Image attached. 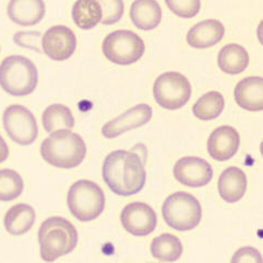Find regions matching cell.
I'll use <instances>...</instances> for the list:
<instances>
[{
	"mask_svg": "<svg viewBox=\"0 0 263 263\" xmlns=\"http://www.w3.org/2000/svg\"><path fill=\"white\" fill-rule=\"evenodd\" d=\"M74 22L79 28L89 30L96 27L103 19V9L100 2L95 0H79L72 10Z\"/></svg>",
	"mask_w": 263,
	"mask_h": 263,
	"instance_id": "obj_22",
	"label": "cell"
},
{
	"mask_svg": "<svg viewBox=\"0 0 263 263\" xmlns=\"http://www.w3.org/2000/svg\"><path fill=\"white\" fill-rule=\"evenodd\" d=\"M41 33L40 32H18L13 35V41L20 47L34 50L42 53L41 48Z\"/></svg>",
	"mask_w": 263,
	"mask_h": 263,
	"instance_id": "obj_29",
	"label": "cell"
},
{
	"mask_svg": "<svg viewBox=\"0 0 263 263\" xmlns=\"http://www.w3.org/2000/svg\"><path fill=\"white\" fill-rule=\"evenodd\" d=\"M24 181L16 171L3 169L0 171V200L11 201L22 195Z\"/></svg>",
	"mask_w": 263,
	"mask_h": 263,
	"instance_id": "obj_26",
	"label": "cell"
},
{
	"mask_svg": "<svg viewBox=\"0 0 263 263\" xmlns=\"http://www.w3.org/2000/svg\"><path fill=\"white\" fill-rule=\"evenodd\" d=\"M130 18L137 28L152 30L160 24L162 10L157 1L138 0L132 4Z\"/></svg>",
	"mask_w": 263,
	"mask_h": 263,
	"instance_id": "obj_19",
	"label": "cell"
},
{
	"mask_svg": "<svg viewBox=\"0 0 263 263\" xmlns=\"http://www.w3.org/2000/svg\"><path fill=\"white\" fill-rule=\"evenodd\" d=\"M154 95L160 106L167 110H177L188 103L192 86L187 78L178 72H167L156 79Z\"/></svg>",
	"mask_w": 263,
	"mask_h": 263,
	"instance_id": "obj_8",
	"label": "cell"
},
{
	"mask_svg": "<svg viewBox=\"0 0 263 263\" xmlns=\"http://www.w3.org/2000/svg\"><path fill=\"white\" fill-rule=\"evenodd\" d=\"M233 263L262 262V257L257 249L253 247H246L237 251L231 259Z\"/></svg>",
	"mask_w": 263,
	"mask_h": 263,
	"instance_id": "obj_30",
	"label": "cell"
},
{
	"mask_svg": "<svg viewBox=\"0 0 263 263\" xmlns=\"http://www.w3.org/2000/svg\"><path fill=\"white\" fill-rule=\"evenodd\" d=\"M240 144L238 131L230 126H221L214 129L209 137L208 152L214 160L224 162L235 155Z\"/></svg>",
	"mask_w": 263,
	"mask_h": 263,
	"instance_id": "obj_14",
	"label": "cell"
},
{
	"mask_svg": "<svg viewBox=\"0 0 263 263\" xmlns=\"http://www.w3.org/2000/svg\"><path fill=\"white\" fill-rule=\"evenodd\" d=\"M42 120L45 130L49 134L60 129L70 130L75 124L70 109L62 104L48 106L43 112Z\"/></svg>",
	"mask_w": 263,
	"mask_h": 263,
	"instance_id": "obj_24",
	"label": "cell"
},
{
	"mask_svg": "<svg viewBox=\"0 0 263 263\" xmlns=\"http://www.w3.org/2000/svg\"><path fill=\"white\" fill-rule=\"evenodd\" d=\"M77 46L76 34L65 26H53L42 38L43 51L52 60L65 61L70 58Z\"/></svg>",
	"mask_w": 263,
	"mask_h": 263,
	"instance_id": "obj_11",
	"label": "cell"
},
{
	"mask_svg": "<svg viewBox=\"0 0 263 263\" xmlns=\"http://www.w3.org/2000/svg\"><path fill=\"white\" fill-rule=\"evenodd\" d=\"M8 13L14 23L29 27L42 21L46 7L42 0H12L8 5Z\"/></svg>",
	"mask_w": 263,
	"mask_h": 263,
	"instance_id": "obj_17",
	"label": "cell"
},
{
	"mask_svg": "<svg viewBox=\"0 0 263 263\" xmlns=\"http://www.w3.org/2000/svg\"><path fill=\"white\" fill-rule=\"evenodd\" d=\"M102 49L109 61L119 65H129L143 57L146 46L136 33L119 29L105 38Z\"/></svg>",
	"mask_w": 263,
	"mask_h": 263,
	"instance_id": "obj_7",
	"label": "cell"
},
{
	"mask_svg": "<svg viewBox=\"0 0 263 263\" xmlns=\"http://www.w3.org/2000/svg\"><path fill=\"white\" fill-rule=\"evenodd\" d=\"M103 9V19L101 23L110 25L117 23L124 14L123 1H100Z\"/></svg>",
	"mask_w": 263,
	"mask_h": 263,
	"instance_id": "obj_28",
	"label": "cell"
},
{
	"mask_svg": "<svg viewBox=\"0 0 263 263\" xmlns=\"http://www.w3.org/2000/svg\"><path fill=\"white\" fill-rule=\"evenodd\" d=\"M103 178L110 190L119 196H131L145 186L146 173L141 157L132 151L109 154L103 166Z\"/></svg>",
	"mask_w": 263,
	"mask_h": 263,
	"instance_id": "obj_1",
	"label": "cell"
},
{
	"mask_svg": "<svg viewBox=\"0 0 263 263\" xmlns=\"http://www.w3.org/2000/svg\"><path fill=\"white\" fill-rule=\"evenodd\" d=\"M37 67L27 57L13 55L6 57L0 67L2 89L15 97L32 94L37 87Z\"/></svg>",
	"mask_w": 263,
	"mask_h": 263,
	"instance_id": "obj_4",
	"label": "cell"
},
{
	"mask_svg": "<svg viewBox=\"0 0 263 263\" xmlns=\"http://www.w3.org/2000/svg\"><path fill=\"white\" fill-rule=\"evenodd\" d=\"M224 99L221 93L212 91L202 95L193 105L194 115L202 121L215 119L224 110Z\"/></svg>",
	"mask_w": 263,
	"mask_h": 263,
	"instance_id": "obj_25",
	"label": "cell"
},
{
	"mask_svg": "<svg viewBox=\"0 0 263 263\" xmlns=\"http://www.w3.org/2000/svg\"><path fill=\"white\" fill-rule=\"evenodd\" d=\"M79 235L75 227L65 218L53 216L43 221L38 231L41 256L51 262L75 249Z\"/></svg>",
	"mask_w": 263,
	"mask_h": 263,
	"instance_id": "obj_3",
	"label": "cell"
},
{
	"mask_svg": "<svg viewBox=\"0 0 263 263\" xmlns=\"http://www.w3.org/2000/svg\"><path fill=\"white\" fill-rule=\"evenodd\" d=\"M247 188L245 173L237 167L223 171L218 182L219 195L228 203H235L243 197Z\"/></svg>",
	"mask_w": 263,
	"mask_h": 263,
	"instance_id": "obj_18",
	"label": "cell"
},
{
	"mask_svg": "<svg viewBox=\"0 0 263 263\" xmlns=\"http://www.w3.org/2000/svg\"><path fill=\"white\" fill-rule=\"evenodd\" d=\"M121 221L124 229L135 236H146L155 230L157 214L148 204L135 202L128 204L121 214Z\"/></svg>",
	"mask_w": 263,
	"mask_h": 263,
	"instance_id": "obj_10",
	"label": "cell"
},
{
	"mask_svg": "<svg viewBox=\"0 0 263 263\" xmlns=\"http://www.w3.org/2000/svg\"><path fill=\"white\" fill-rule=\"evenodd\" d=\"M235 99L240 108L249 111L263 110V79L250 76L238 82L235 88Z\"/></svg>",
	"mask_w": 263,
	"mask_h": 263,
	"instance_id": "obj_16",
	"label": "cell"
},
{
	"mask_svg": "<svg viewBox=\"0 0 263 263\" xmlns=\"http://www.w3.org/2000/svg\"><path fill=\"white\" fill-rule=\"evenodd\" d=\"M3 125L10 139L19 145L28 146L37 139V121L32 112L23 105H12L5 109Z\"/></svg>",
	"mask_w": 263,
	"mask_h": 263,
	"instance_id": "obj_9",
	"label": "cell"
},
{
	"mask_svg": "<svg viewBox=\"0 0 263 263\" xmlns=\"http://www.w3.org/2000/svg\"><path fill=\"white\" fill-rule=\"evenodd\" d=\"M69 210L78 220H95L105 209V197L102 189L93 181L79 180L67 193Z\"/></svg>",
	"mask_w": 263,
	"mask_h": 263,
	"instance_id": "obj_5",
	"label": "cell"
},
{
	"mask_svg": "<svg viewBox=\"0 0 263 263\" xmlns=\"http://www.w3.org/2000/svg\"><path fill=\"white\" fill-rule=\"evenodd\" d=\"M36 213L30 205L19 203L10 208L5 216V229L13 235L25 234L32 228Z\"/></svg>",
	"mask_w": 263,
	"mask_h": 263,
	"instance_id": "obj_21",
	"label": "cell"
},
{
	"mask_svg": "<svg viewBox=\"0 0 263 263\" xmlns=\"http://www.w3.org/2000/svg\"><path fill=\"white\" fill-rule=\"evenodd\" d=\"M249 53L245 48L236 43L224 46L218 54V65L222 72L229 75L241 73L248 67Z\"/></svg>",
	"mask_w": 263,
	"mask_h": 263,
	"instance_id": "obj_20",
	"label": "cell"
},
{
	"mask_svg": "<svg viewBox=\"0 0 263 263\" xmlns=\"http://www.w3.org/2000/svg\"><path fill=\"white\" fill-rule=\"evenodd\" d=\"M165 3L174 14L184 18L195 17L201 5L199 0H166Z\"/></svg>",
	"mask_w": 263,
	"mask_h": 263,
	"instance_id": "obj_27",
	"label": "cell"
},
{
	"mask_svg": "<svg viewBox=\"0 0 263 263\" xmlns=\"http://www.w3.org/2000/svg\"><path fill=\"white\" fill-rule=\"evenodd\" d=\"M162 216L167 226L178 231L196 228L202 219L200 202L193 195L183 192L167 197L162 205Z\"/></svg>",
	"mask_w": 263,
	"mask_h": 263,
	"instance_id": "obj_6",
	"label": "cell"
},
{
	"mask_svg": "<svg viewBox=\"0 0 263 263\" xmlns=\"http://www.w3.org/2000/svg\"><path fill=\"white\" fill-rule=\"evenodd\" d=\"M152 118L151 106L139 104L107 122L102 128V134L109 139L117 138L126 132L145 125Z\"/></svg>",
	"mask_w": 263,
	"mask_h": 263,
	"instance_id": "obj_13",
	"label": "cell"
},
{
	"mask_svg": "<svg viewBox=\"0 0 263 263\" xmlns=\"http://www.w3.org/2000/svg\"><path fill=\"white\" fill-rule=\"evenodd\" d=\"M181 240L172 234L164 233L154 238L151 245V252L160 262H175L183 254Z\"/></svg>",
	"mask_w": 263,
	"mask_h": 263,
	"instance_id": "obj_23",
	"label": "cell"
},
{
	"mask_svg": "<svg viewBox=\"0 0 263 263\" xmlns=\"http://www.w3.org/2000/svg\"><path fill=\"white\" fill-rule=\"evenodd\" d=\"M226 29L219 21L208 19L195 24L190 29L186 41L195 48H208L220 42L224 35Z\"/></svg>",
	"mask_w": 263,
	"mask_h": 263,
	"instance_id": "obj_15",
	"label": "cell"
},
{
	"mask_svg": "<svg viewBox=\"0 0 263 263\" xmlns=\"http://www.w3.org/2000/svg\"><path fill=\"white\" fill-rule=\"evenodd\" d=\"M43 160L58 168L72 169L82 163L86 155V143L77 133L67 129L51 133L41 146Z\"/></svg>",
	"mask_w": 263,
	"mask_h": 263,
	"instance_id": "obj_2",
	"label": "cell"
},
{
	"mask_svg": "<svg viewBox=\"0 0 263 263\" xmlns=\"http://www.w3.org/2000/svg\"><path fill=\"white\" fill-rule=\"evenodd\" d=\"M174 174L176 179L183 185L197 188L210 183L214 173L212 165L204 159L186 157L175 164Z\"/></svg>",
	"mask_w": 263,
	"mask_h": 263,
	"instance_id": "obj_12",
	"label": "cell"
}]
</instances>
